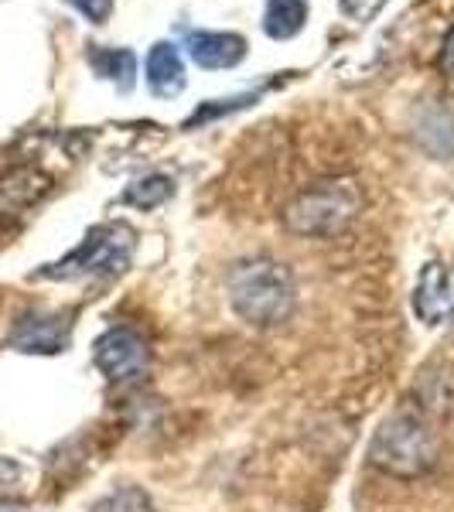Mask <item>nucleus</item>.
Returning a JSON list of instances; mask_svg holds the SVG:
<instances>
[{"label": "nucleus", "instance_id": "obj_1", "mask_svg": "<svg viewBox=\"0 0 454 512\" xmlns=\"http://www.w3.org/2000/svg\"><path fill=\"white\" fill-rule=\"evenodd\" d=\"M229 304L253 328H277L294 311V277L284 263L253 256L229 274Z\"/></svg>", "mask_w": 454, "mask_h": 512}, {"label": "nucleus", "instance_id": "obj_2", "mask_svg": "<svg viewBox=\"0 0 454 512\" xmlns=\"http://www.w3.org/2000/svg\"><path fill=\"white\" fill-rule=\"evenodd\" d=\"M362 205H366V195L356 178H321L291 198L284 222L294 236L304 239L335 236L359 219Z\"/></svg>", "mask_w": 454, "mask_h": 512}, {"label": "nucleus", "instance_id": "obj_3", "mask_svg": "<svg viewBox=\"0 0 454 512\" xmlns=\"http://www.w3.org/2000/svg\"><path fill=\"white\" fill-rule=\"evenodd\" d=\"M437 454H441V444H437L434 427L414 410L390 414L369 441V461L393 478L427 475L437 465Z\"/></svg>", "mask_w": 454, "mask_h": 512}, {"label": "nucleus", "instance_id": "obj_4", "mask_svg": "<svg viewBox=\"0 0 454 512\" xmlns=\"http://www.w3.org/2000/svg\"><path fill=\"white\" fill-rule=\"evenodd\" d=\"M137 233L127 222H103V226L89 229V236L72 250L65 260L52 263L41 270V277L72 280V277H117L130 267L134 256Z\"/></svg>", "mask_w": 454, "mask_h": 512}, {"label": "nucleus", "instance_id": "obj_5", "mask_svg": "<svg viewBox=\"0 0 454 512\" xmlns=\"http://www.w3.org/2000/svg\"><path fill=\"white\" fill-rule=\"evenodd\" d=\"M96 366L110 383H134L151 369L147 338L134 328H110L96 338Z\"/></svg>", "mask_w": 454, "mask_h": 512}, {"label": "nucleus", "instance_id": "obj_6", "mask_svg": "<svg viewBox=\"0 0 454 512\" xmlns=\"http://www.w3.org/2000/svg\"><path fill=\"white\" fill-rule=\"evenodd\" d=\"M188 55L202 69H236L246 59V38L229 31H198L188 38Z\"/></svg>", "mask_w": 454, "mask_h": 512}, {"label": "nucleus", "instance_id": "obj_7", "mask_svg": "<svg viewBox=\"0 0 454 512\" xmlns=\"http://www.w3.org/2000/svg\"><path fill=\"white\" fill-rule=\"evenodd\" d=\"M48 175L38 168H14L0 178V219L21 216L28 205H35L48 192Z\"/></svg>", "mask_w": 454, "mask_h": 512}, {"label": "nucleus", "instance_id": "obj_8", "mask_svg": "<svg viewBox=\"0 0 454 512\" xmlns=\"http://www.w3.org/2000/svg\"><path fill=\"white\" fill-rule=\"evenodd\" d=\"M147 86L161 99H171L185 89V62L171 41H158L147 52Z\"/></svg>", "mask_w": 454, "mask_h": 512}, {"label": "nucleus", "instance_id": "obj_9", "mask_svg": "<svg viewBox=\"0 0 454 512\" xmlns=\"http://www.w3.org/2000/svg\"><path fill=\"white\" fill-rule=\"evenodd\" d=\"M11 345L21 352H62L65 325L52 318H24L21 325L14 328Z\"/></svg>", "mask_w": 454, "mask_h": 512}, {"label": "nucleus", "instance_id": "obj_10", "mask_svg": "<svg viewBox=\"0 0 454 512\" xmlns=\"http://www.w3.org/2000/svg\"><path fill=\"white\" fill-rule=\"evenodd\" d=\"M89 65L96 69L99 79L117 82L123 93L134 89V76H137V59L130 48H89Z\"/></svg>", "mask_w": 454, "mask_h": 512}, {"label": "nucleus", "instance_id": "obj_11", "mask_svg": "<svg viewBox=\"0 0 454 512\" xmlns=\"http://www.w3.org/2000/svg\"><path fill=\"white\" fill-rule=\"evenodd\" d=\"M308 21V7L304 0H267V14H263V31L270 38L284 41V38H294L297 31L304 28Z\"/></svg>", "mask_w": 454, "mask_h": 512}, {"label": "nucleus", "instance_id": "obj_12", "mask_svg": "<svg viewBox=\"0 0 454 512\" xmlns=\"http://www.w3.org/2000/svg\"><path fill=\"white\" fill-rule=\"evenodd\" d=\"M171 195H175V185H171L168 175H147V178L134 181V185L120 195V202L134 205V209H158V205L168 202Z\"/></svg>", "mask_w": 454, "mask_h": 512}, {"label": "nucleus", "instance_id": "obj_13", "mask_svg": "<svg viewBox=\"0 0 454 512\" xmlns=\"http://www.w3.org/2000/svg\"><path fill=\"white\" fill-rule=\"evenodd\" d=\"M448 291V280H444V270L441 263H431V267L424 270V284H420V297H417V311L420 318L427 321H437L441 318V294Z\"/></svg>", "mask_w": 454, "mask_h": 512}, {"label": "nucleus", "instance_id": "obj_14", "mask_svg": "<svg viewBox=\"0 0 454 512\" xmlns=\"http://www.w3.org/2000/svg\"><path fill=\"white\" fill-rule=\"evenodd\" d=\"M96 512H158L154 499L140 485H120L117 492H110L96 506Z\"/></svg>", "mask_w": 454, "mask_h": 512}, {"label": "nucleus", "instance_id": "obj_15", "mask_svg": "<svg viewBox=\"0 0 454 512\" xmlns=\"http://www.w3.org/2000/svg\"><path fill=\"white\" fill-rule=\"evenodd\" d=\"M338 7H342V14H345L349 21L369 24V21H373L376 14L386 7V0H338Z\"/></svg>", "mask_w": 454, "mask_h": 512}, {"label": "nucleus", "instance_id": "obj_16", "mask_svg": "<svg viewBox=\"0 0 454 512\" xmlns=\"http://www.w3.org/2000/svg\"><path fill=\"white\" fill-rule=\"evenodd\" d=\"M257 96H236V99H219V106H202V110L195 113L192 120H188V127H195V123H202V120H212V117H219V113H229V110H239V106H250Z\"/></svg>", "mask_w": 454, "mask_h": 512}, {"label": "nucleus", "instance_id": "obj_17", "mask_svg": "<svg viewBox=\"0 0 454 512\" xmlns=\"http://www.w3.org/2000/svg\"><path fill=\"white\" fill-rule=\"evenodd\" d=\"M69 4L93 24H103L113 14V0H69Z\"/></svg>", "mask_w": 454, "mask_h": 512}, {"label": "nucleus", "instance_id": "obj_18", "mask_svg": "<svg viewBox=\"0 0 454 512\" xmlns=\"http://www.w3.org/2000/svg\"><path fill=\"white\" fill-rule=\"evenodd\" d=\"M18 482H21V468H18V461L0 458V499H7V495H14V489H18Z\"/></svg>", "mask_w": 454, "mask_h": 512}, {"label": "nucleus", "instance_id": "obj_19", "mask_svg": "<svg viewBox=\"0 0 454 512\" xmlns=\"http://www.w3.org/2000/svg\"><path fill=\"white\" fill-rule=\"evenodd\" d=\"M441 69L444 76L454 79V28L448 31V38H444V48H441Z\"/></svg>", "mask_w": 454, "mask_h": 512}]
</instances>
